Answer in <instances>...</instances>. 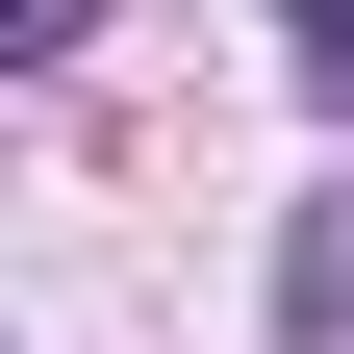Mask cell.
<instances>
[{
  "label": "cell",
  "instance_id": "cell-1",
  "mask_svg": "<svg viewBox=\"0 0 354 354\" xmlns=\"http://www.w3.org/2000/svg\"><path fill=\"white\" fill-rule=\"evenodd\" d=\"M304 76H329V102H354V0H329V26H304Z\"/></svg>",
  "mask_w": 354,
  "mask_h": 354
}]
</instances>
